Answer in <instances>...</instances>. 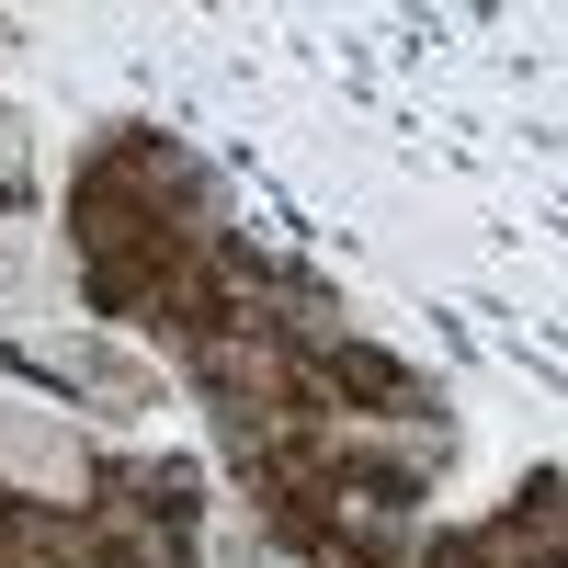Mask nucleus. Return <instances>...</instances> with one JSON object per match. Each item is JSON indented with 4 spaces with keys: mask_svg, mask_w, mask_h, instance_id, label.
<instances>
[{
    "mask_svg": "<svg viewBox=\"0 0 568 568\" xmlns=\"http://www.w3.org/2000/svg\"><path fill=\"white\" fill-rule=\"evenodd\" d=\"M0 478H23V489H80V433H69V409H34V398H0Z\"/></svg>",
    "mask_w": 568,
    "mask_h": 568,
    "instance_id": "1",
    "label": "nucleus"
},
{
    "mask_svg": "<svg viewBox=\"0 0 568 568\" xmlns=\"http://www.w3.org/2000/svg\"><path fill=\"white\" fill-rule=\"evenodd\" d=\"M34 284H45V227L0 216V307H34Z\"/></svg>",
    "mask_w": 568,
    "mask_h": 568,
    "instance_id": "2",
    "label": "nucleus"
},
{
    "mask_svg": "<svg viewBox=\"0 0 568 568\" xmlns=\"http://www.w3.org/2000/svg\"><path fill=\"white\" fill-rule=\"evenodd\" d=\"M205 568H273V546L240 524V511H216V524H205Z\"/></svg>",
    "mask_w": 568,
    "mask_h": 568,
    "instance_id": "3",
    "label": "nucleus"
},
{
    "mask_svg": "<svg viewBox=\"0 0 568 568\" xmlns=\"http://www.w3.org/2000/svg\"><path fill=\"white\" fill-rule=\"evenodd\" d=\"M23 160H34V149H23V114L0 103V171H23Z\"/></svg>",
    "mask_w": 568,
    "mask_h": 568,
    "instance_id": "4",
    "label": "nucleus"
}]
</instances>
